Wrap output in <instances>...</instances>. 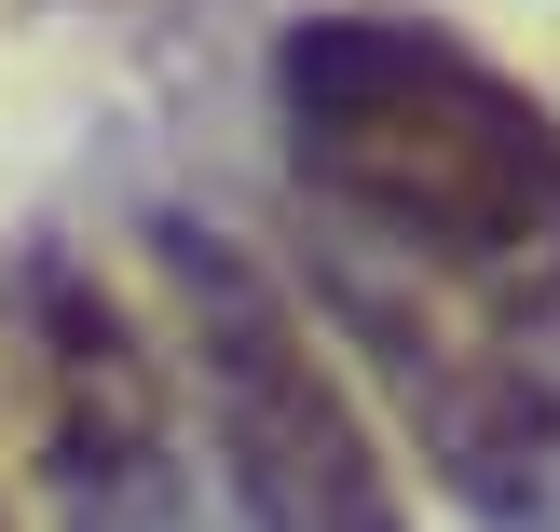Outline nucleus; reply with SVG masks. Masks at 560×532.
Returning <instances> with one entry per match:
<instances>
[{
  "label": "nucleus",
  "instance_id": "nucleus-6",
  "mask_svg": "<svg viewBox=\"0 0 560 532\" xmlns=\"http://www.w3.org/2000/svg\"><path fill=\"white\" fill-rule=\"evenodd\" d=\"M0 532H14V506H0Z\"/></svg>",
  "mask_w": 560,
  "mask_h": 532
},
{
  "label": "nucleus",
  "instance_id": "nucleus-3",
  "mask_svg": "<svg viewBox=\"0 0 560 532\" xmlns=\"http://www.w3.org/2000/svg\"><path fill=\"white\" fill-rule=\"evenodd\" d=\"M0 355H14L55 519L69 532H178L191 464H178V410H164V355L137 342V315L69 246H27L0 273Z\"/></svg>",
  "mask_w": 560,
  "mask_h": 532
},
{
  "label": "nucleus",
  "instance_id": "nucleus-2",
  "mask_svg": "<svg viewBox=\"0 0 560 532\" xmlns=\"http://www.w3.org/2000/svg\"><path fill=\"white\" fill-rule=\"evenodd\" d=\"M164 287H178L191 328V397H206V437L233 464V506L260 532H410V492L383 464L355 382L328 369V342L301 328V300L273 287L246 246L164 218Z\"/></svg>",
  "mask_w": 560,
  "mask_h": 532
},
{
  "label": "nucleus",
  "instance_id": "nucleus-1",
  "mask_svg": "<svg viewBox=\"0 0 560 532\" xmlns=\"http://www.w3.org/2000/svg\"><path fill=\"white\" fill-rule=\"evenodd\" d=\"M288 151L370 260L452 300H560V109L424 14H301L273 55Z\"/></svg>",
  "mask_w": 560,
  "mask_h": 532
},
{
  "label": "nucleus",
  "instance_id": "nucleus-4",
  "mask_svg": "<svg viewBox=\"0 0 560 532\" xmlns=\"http://www.w3.org/2000/svg\"><path fill=\"white\" fill-rule=\"evenodd\" d=\"M438 300H452V287L397 300L355 246L328 260V315L355 328V355H383L397 410L424 424V464L465 492V506L534 519L547 492H560V397L534 382V355H506V342H479V328H452Z\"/></svg>",
  "mask_w": 560,
  "mask_h": 532
},
{
  "label": "nucleus",
  "instance_id": "nucleus-5",
  "mask_svg": "<svg viewBox=\"0 0 560 532\" xmlns=\"http://www.w3.org/2000/svg\"><path fill=\"white\" fill-rule=\"evenodd\" d=\"M534 519H547V532H560V492H547V506H534Z\"/></svg>",
  "mask_w": 560,
  "mask_h": 532
}]
</instances>
